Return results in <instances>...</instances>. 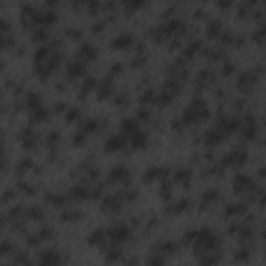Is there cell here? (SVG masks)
Here are the masks:
<instances>
[{
  "label": "cell",
  "instance_id": "6da1fadb",
  "mask_svg": "<svg viewBox=\"0 0 266 266\" xmlns=\"http://www.w3.org/2000/svg\"><path fill=\"white\" fill-rule=\"evenodd\" d=\"M210 110H208V104H206L204 98H194L189 102V106L183 110L179 115V119L173 123L175 129H181V127H187V125H194V123H200L204 119H208Z\"/></svg>",
  "mask_w": 266,
  "mask_h": 266
},
{
  "label": "cell",
  "instance_id": "7a4b0ae2",
  "mask_svg": "<svg viewBox=\"0 0 266 266\" xmlns=\"http://www.w3.org/2000/svg\"><path fill=\"white\" fill-rule=\"evenodd\" d=\"M191 246H194L198 256H202V254L214 252V249L218 248V237H216V233H214L210 227H202V229H198V231H196V239H194Z\"/></svg>",
  "mask_w": 266,
  "mask_h": 266
},
{
  "label": "cell",
  "instance_id": "3957f363",
  "mask_svg": "<svg viewBox=\"0 0 266 266\" xmlns=\"http://www.w3.org/2000/svg\"><path fill=\"white\" fill-rule=\"evenodd\" d=\"M185 21L179 19V17H168L166 21H162L158 27L152 29V38L156 42H162L166 38H171V35H179L181 32H185Z\"/></svg>",
  "mask_w": 266,
  "mask_h": 266
},
{
  "label": "cell",
  "instance_id": "277c9868",
  "mask_svg": "<svg viewBox=\"0 0 266 266\" xmlns=\"http://www.w3.org/2000/svg\"><path fill=\"white\" fill-rule=\"evenodd\" d=\"M131 237V229L127 223H115L113 227L108 229V239L113 241V243H125V241H129Z\"/></svg>",
  "mask_w": 266,
  "mask_h": 266
},
{
  "label": "cell",
  "instance_id": "5b68a950",
  "mask_svg": "<svg viewBox=\"0 0 266 266\" xmlns=\"http://www.w3.org/2000/svg\"><path fill=\"white\" fill-rule=\"evenodd\" d=\"M256 183L248 173H237L233 177V191L235 194H248V191H254Z\"/></svg>",
  "mask_w": 266,
  "mask_h": 266
},
{
  "label": "cell",
  "instance_id": "8992f818",
  "mask_svg": "<svg viewBox=\"0 0 266 266\" xmlns=\"http://www.w3.org/2000/svg\"><path fill=\"white\" fill-rule=\"evenodd\" d=\"M61 262H63L61 252L56 248H46V249H42L35 266H61Z\"/></svg>",
  "mask_w": 266,
  "mask_h": 266
},
{
  "label": "cell",
  "instance_id": "52a82bcc",
  "mask_svg": "<svg viewBox=\"0 0 266 266\" xmlns=\"http://www.w3.org/2000/svg\"><path fill=\"white\" fill-rule=\"evenodd\" d=\"M131 179V173H129V168L125 166V165H115L113 168H110V173H108V181L110 183H119V185H127Z\"/></svg>",
  "mask_w": 266,
  "mask_h": 266
},
{
  "label": "cell",
  "instance_id": "ba28073f",
  "mask_svg": "<svg viewBox=\"0 0 266 266\" xmlns=\"http://www.w3.org/2000/svg\"><path fill=\"white\" fill-rule=\"evenodd\" d=\"M96 129H98V121H96V119H85L83 123H81L79 131L75 133V137H73V144H75V146L85 144L87 135H90V133H94Z\"/></svg>",
  "mask_w": 266,
  "mask_h": 266
},
{
  "label": "cell",
  "instance_id": "9c48e42d",
  "mask_svg": "<svg viewBox=\"0 0 266 266\" xmlns=\"http://www.w3.org/2000/svg\"><path fill=\"white\" fill-rule=\"evenodd\" d=\"M125 146H127V135H123V133H113V135L106 137L104 150H106L108 154H113V152L125 150Z\"/></svg>",
  "mask_w": 266,
  "mask_h": 266
},
{
  "label": "cell",
  "instance_id": "30bf717a",
  "mask_svg": "<svg viewBox=\"0 0 266 266\" xmlns=\"http://www.w3.org/2000/svg\"><path fill=\"white\" fill-rule=\"evenodd\" d=\"M248 160V154L243 150H231L227 152L223 160H220V166H243Z\"/></svg>",
  "mask_w": 266,
  "mask_h": 266
},
{
  "label": "cell",
  "instance_id": "8fae6325",
  "mask_svg": "<svg viewBox=\"0 0 266 266\" xmlns=\"http://www.w3.org/2000/svg\"><path fill=\"white\" fill-rule=\"evenodd\" d=\"M171 175V168L168 166H150L144 173V181L146 183H154V181H166V177Z\"/></svg>",
  "mask_w": 266,
  "mask_h": 266
},
{
  "label": "cell",
  "instance_id": "7c38bea8",
  "mask_svg": "<svg viewBox=\"0 0 266 266\" xmlns=\"http://www.w3.org/2000/svg\"><path fill=\"white\" fill-rule=\"evenodd\" d=\"M125 204V194H110L102 200V208L106 212H119Z\"/></svg>",
  "mask_w": 266,
  "mask_h": 266
},
{
  "label": "cell",
  "instance_id": "4fadbf2b",
  "mask_svg": "<svg viewBox=\"0 0 266 266\" xmlns=\"http://www.w3.org/2000/svg\"><path fill=\"white\" fill-rule=\"evenodd\" d=\"M177 90H179V85H177L175 79L165 81V87H162V92L158 94V102H160V104H171L173 98H175V94H177Z\"/></svg>",
  "mask_w": 266,
  "mask_h": 266
},
{
  "label": "cell",
  "instance_id": "5bb4252c",
  "mask_svg": "<svg viewBox=\"0 0 266 266\" xmlns=\"http://www.w3.org/2000/svg\"><path fill=\"white\" fill-rule=\"evenodd\" d=\"M133 42H135V38H133V33L129 32H123V33H116L113 40H110V46H113L115 50H127L129 46H133Z\"/></svg>",
  "mask_w": 266,
  "mask_h": 266
},
{
  "label": "cell",
  "instance_id": "9a60e30c",
  "mask_svg": "<svg viewBox=\"0 0 266 266\" xmlns=\"http://www.w3.org/2000/svg\"><path fill=\"white\" fill-rule=\"evenodd\" d=\"M241 133H243V137L246 139H254L256 137V133H258V121H256V116L254 115H246V119H243L241 123Z\"/></svg>",
  "mask_w": 266,
  "mask_h": 266
},
{
  "label": "cell",
  "instance_id": "2e32d148",
  "mask_svg": "<svg viewBox=\"0 0 266 266\" xmlns=\"http://www.w3.org/2000/svg\"><path fill=\"white\" fill-rule=\"evenodd\" d=\"M19 142H21V146H23L25 150H32V148L35 146V142H38V133H35L33 127L21 129V133H19Z\"/></svg>",
  "mask_w": 266,
  "mask_h": 266
},
{
  "label": "cell",
  "instance_id": "e0dca14e",
  "mask_svg": "<svg viewBox=\"0 0 266 266\" xmlns=\"http://www.w3.org/2000/svg\"><path fill=\"white\" fill-rule=\"evenodd\" d=\"M216 127H218L220 131H223L225 135H229V133H233L235 129H239V127H241V123H239L237 119H235V116H227V115H223V116L218 119Z\"/></svg>",
  "mask_w": 266,
  "mask_h": 266
},
{
  "label": "cell",
  "instance_id": "ac0fdd59",
  "mask_svg": "<svg viewBox=\"0 0 266 266\" xmlns=\"http://www.w3.org/2000/svg\"><path fill=\"white\" fill-rule=\"evenodd\" d=\"M96 94H98V100H106L115 94V85H113V77H104L96 87Z\"/></svg>",
  "mask_w": 266,
  "mask_h": 266
},
{
  "label": "cell",
  "instance_id": "d6986e66",
  "mask_svg": "<svg viewBox=\"0 0 266 266\" xmlns=\"http://www.w3.org/2000/svg\"><path fill=\"white\" fill-rule=\"evenodd\" d=\"M139 129V119H135V116H125V119L121 121V133L123 135H127V137H131L133 133H137Z\"/></svg>",
  "mask_w": 266,
  "mask_h": 266
},
{
  "label": "cell",
  "instance_id": "ffe728a7",
  "mask_svg": "<svg viewBox=\"0 0 266 266\" xmlns=\"http://www.w3.org/2000/svg\"><path fill=\"white\" fill-rule=\"evenodd\" d=\"M69 198L77 200V202H81V200H90L92 198V189L87 185H83V183H77V185H73L69 189Z\"/></svg>",
  "mask_w": 266,
  "mask_h": 266
},
{
  "label": "cell",
  "instance_id": "44dd1931",
  "mask_svg": "<svg viewBox=\"0 0 266 266\" xmlns=\"http://www.w3.org/2000/svg\"><path fill=\"white\" fill-rule=\"evenodd\" d=\"M85 75V63L83 61H71L66 65V77L69 79H79Z\"/></svg>",
  "mask_w": 266,
  "mask_h": 266
},
{
  "label": "cell",
  "instance_id": "7402d4cb",
  "mask_svg": "<svg viewBox=\"0 0 266 266\" xmlns=\"http://www.w3.org/2000/svg\"><path fill=\"white\" fill-rule=\"evenodd\" d=\"M225 137H227V135H225V133L220 131L218 127H212V129H208V131L204 133V144L212 148V146H218Z\"/></svg>",
  "mask_w": 266,
  "mask_h": 266
},
{
  "label": "cell",
  "instance_id": "603a6c76",
  "mask_svg": "<svg viewBox=\"0 0 266 266\" xmlns=\"http://www.w3.org/2000/svg\"><path fill=\"white\" fill-rule=\"evenodd\" d=\"M98 56V50H96V46L92 42H83L79 46V61H94V58Z\"/></svg>",
  "mask_w": 266,
  "mask_h": 266
},
{
  "label": "cell",
  "instance_id": "cb8c5ba5",
  "mask_svg": "<svg viewBox=\"0 0 266 266\" xmlns=\"http://www.w3.org/2000/svg\"><path fill=\"white\" fill-rule=\"evenodd\" d=\"M106 239H108V229H102V227L94 229V231L87 235V243H90V246H102Z\"/></svg>",
  "mask_w": 266,
  "mask_h": 266
},
{
  "label": "cell",
  "instance_id": "d4e9b609",
  "mask_svg": "<svg viewBox=\"0 0 266 266\" xmlns=\"http://www.w3.org/2000/svg\"><path fill=\"white\" fill-rule=\"evenodd\" d=\"M220 198V191L216 189V187H210V189H206L204 194H202V202H200V208L202 210H206L208 206H212L216 200Z\"/></svg>",
  "mask_w": 266,
  "mask_h": 266
},
{
  "label": "cell",
  "instance_id": "484cf974",
  "mask_svg": "<svg viewBox=\"0 0 266 266\" xmlns=\"http://www.w3.org/2000/svg\"><path fill=\"white\" fill-rule=\"evenodd\" d=\"M206 33H208V38H223V33H225L223 21H218V19H210V21H208V25H206Z\"/></svg>",
  "mask_w": 266,
  "mask_h": 266
},
{
  "label": "cell",
  "instance_id": "4316f807",
  "mask_svg": "<svg viewBox=\"0 0 266 266\" xmlns=\"http://www.w3.org/2000/svg\"><path fill=\"white\" fill-rule=\"evenodd\" d=\"M129 144L133 150H144V148L148 146V133L144 129H139L137 133H133V135L129 137Z\"/></svg>",
  "mask_w": 266,
  "mask_h": 266
},
{
  "label": "cell",
  "instance_id": "83f0119b",
  "mask_svg": "<svg viewBox=\"0 0 266 266\" xmlns=\"http://www.w3.org/2000/svg\"><path fill=\"white\" fill-rule=\"evenodd\" d=\"M243 212H246V204L243 202H231V204L225 206V216L227 218H237Z\"/></svg>",
  "mask_w": 266,
  "mask_h": 266
},
{
  "label": "cell",
  "instance_id": "f1b7e54d",
  "mask_svg": "<svg viewBox=\"0 0 266 266\" xmlns=\"http://www.w3.org/2000/svg\"><path fill=\"white\" fill-rule=\"evenodd\" d=\"M177 248H179V246H177V241H173V239H165V241H160V243H156V246H154V252L168 256V254H175Z\"/></svg>",
  "mask_w": 266,
  "mask_h": 266
},
{
  "label": "cell",
  "instance_id": "f546056e",
  "mask_svg": "<svg viewBox=\"0 0 266 266\" xmlns=\"http://www.w3.org/2000/svg\"><path fill=\"white\" fill-rule=\"evenodd\" d=\"M191 177H194V171L189 166H181L175 171V181L181 183V185H189L191 183Z\"/></svg>",
  "mask_w": 266,
  "mask_h": 266
},
{
  "label": "cell",
  "instance_id": "4dcf8cb0",
  "mask_svg": "<svg viewBox=\"0 0 266 266\" xmlns=\"http://www.w3.org/2000/svg\"><path fill=\"white\" fill-rule=\"evenodd\" d=\"M121 258H123V249H121L119 243H113L108 249H104V260L106 262L113 264V262H119Z\"/></svg>",
  "mask_w": 266,
  "mask_h": 266
},
{
  "label": "cell",
  "instance_id": "1f68e13d",
  "mask_svg": "<svg viewBox=\"0 0 266 266\" xmlns=\"http://www.w3.org/2000/svg\"><path fill=\"white\" fill-rule=\"evenodd\" d=\"M256 73L254 71H246V73H241L239 79H237V87L239 90H248V87H252L256 83Z\"/></svg>",
  "mask_w": 266,
  "mask_h": 266
},
{
  "label": "cell",
  "instance_id": "d6a6232c",
  "mask_svg": "<svg viewBox=\"0 0 266 266\" xmlns=\"http://www.w3.org/2000/svg\"><path fill=\"white\" fill-rule=\"evenodd\" d=\"M40 106H44L42 96H40L38 92H29V94H27V98H25V108H27V113H32V110L40 108Z\"/></svg>",
  "mask_w": 266,
  "mask_h": 266
},
{
  "label": "cell",
  "instance_id": "836d02e7",
  "mask_svg": "<svg viewBox=\"0 0 266 266\" xmlns=\"http://www.w3.org/2000/svg\"><path fill=\"white\" fill-rule=\"evenodd\" d=\"M48 116H50V110L46 106H40V108H35V110L29 113V121L32 123H44Z\"/></svg>",
  "mask_w": 266,
  "mask_h": 266
},
{
  "label": "cell",
  "instance_id": "e575fe53",
  "mask_svg": "<svg viewBox=\"0 0 266 266\" xmlns=\"http://www.w3.org/2000/svg\"><path fill=\"white\" fill-rule=\"evenodd\" d=\"M218 262H220V254L216 252V249L200 256V266H216Z\"/></svg>",
  "mask_w": 266,
  "mask_h": 266
},
{
  "label": "cell",
  "instance_id": "d590c367",
  "mask_svg": "<svg viewBox=\"0 0 266 266\" xmlns=\"http://www.w3.org/2000/svg\"><path fill=\"white\" fill-rule=\"evenodd\" d=\"M204 48V44L200 42V40H194V42H189L185 48H183V58H194L200 50Z\"/></svg>",
  "mask_w": 266,
  "mask_h": 266
},
{
  "label": "cell",
  "instance_id": "8d00e7d4",
  "mask_svg": "<svg viewBox=\"0 0 266 266\" xmlns=\"http://www.w3.org/2000/svg\"><path fill=\"white\" fill-rule=\"evenodd\" d=\"M189 208V200L187 198H181V200H175L173 204H168L166 206V210L171 212V214H179V212H183V210H187Z\"/></svg>",
  "mask_w": 266,
  "mask_h": 266
},
{
  "label": "cell",
  "instance_id": "74e56055",
  "mask_svg": "<svg viewBox=\"0 0 266 266\" xmlns=\"http://www.w3.org/2000/svg\"><path fill=\"white\" fill-rule=\"evenodd\" d=\"M96 87H98V81H96L94 77H85L83 83H81V87H79V96H81V98H85V96L90 94L92 90H96Z\"/></svg>",
  "mask_w": 266,
  "mask_h": 266
},
{
  "label": "cell",
  "instance_id": "f35d334b",
  "mask_svg": "<svg viewBox=\"0 0 266 266\" xmlns=\"http://www.w3.org/2000/svg\"><path fill=\"white\" fill-rule=\"evenodd\" d=\"M165 264H166V256L158 252H152L146 260V266H165Z\"/></svg>",
  "mask_w": 266,
  "mask_h": 266
},
{
  "label": "cell",
  "instance_id": "ab89813d",
  "mask_svg": "<svg viewBox=\"0 0 266 266\" xmlns=\"http://www.w3.org/2000/svg\"><path fill=\"white\" fill-rule=\"evenodd\" d=\"M233 258H235V262H248L252 258V249H249V246H241Z\"/></svg>",
  "mask_w": 266,
  "mask_h": 266
},
{
  "label": "cell",
  "instance_id": "60d3db41",
  "mask_svg": "<svg viewBox=\"0 0 266 266\" xmlns=\"http://www.w3.org/2000/svg\"><path fill=\"white\" fill-rule=\"evenodd\" d=\"M32 166H33V160L32 158H21L17 162V175H25L27 171H32Z\"/></svg>",
  "mask_w": 266,
  "mask_h": 266
},
{
  "label": "cell",
  "instance_id": "b9f144b4",
  "mask_svg": "<svg viewBox=\"0 0 266 266\" xmlns=\"http://www.w3.org/2000/svg\"><path fill=\"white\" fill-rule=\"evenodd\" d=\"M46 200H48V204H52V206H65L66 204L65 194H48Z\"/></svg>",
  "mask_w": 266,
  "mask_h": 266
},
{
  "label": "cell",
  "instance_id": "7bdbcfd3",
  "mask_svg": "<svg viewBox=\"0 0 266 266\" xmlns=\"http://www.w3.org/2000/svg\"><path fill=\"white\" fill-rule=\"evenodd\" d=\"M79 116H81V110L77 106H71V108H66V113H65V121L73 123V121H77Z\"/></svg>",
  "mask_w": 266,
  "mask_h": 266
},
{
  "label": "cell",
  "instance_id": "ee69618b",
  "mask_svg": "<svg viewBox=\"0 0 266 266\" xmlns=\"http://www.w3.org/2000/svg\"><path fill=\"white\" fill-rule=\"evenodd\" d=\"M154 102H158V94L154 90H146L142 94V104H154Z\"/></svg>",
  "mask_w": 266,
  "mask_h": 266
},
{
  "label": "cell",
  "instance_id": "f6af8a7d",
  "mask_svg": "<svg viewBox=\"0 0 266 266\" xmlns=\"http://www.w3.org/2000/svg\"><path fill=\"white\" fill-rule=\"evenodd\" d=\"M160 196H162V200H168V202H171L173 187H171V183H168V181H162V185H160Z\"/></svg>",
  "mask_w": 266,
  "mask_h": 266
},
{
  "label": "cell",
  "instance_id": "bcb514c9",
  "mask_svg": "<svg viewBox=\"0 0 266 266\" xmlns=\"http://www.w3.org/2000/svg\"><path fill=\"white\" fill-rule=\"evenodd\" d=\"M32 38H33L35 42H44V40L48 38L46 27H35V29H32Z\"/></svg>",
  "mask_w": 266,
  "mask_h": 266
},
{
  "label": "cell",
  "instance_id": "7dc6e473",
  "mask_svg": "<svg viewBox=\"0 0 266 266\" xmlns=\"http://www.w3.org/2000/svg\"><path fill=\"white\" fill-rule=\"evenodd\" d=\"M27 216L33 218V220H40L44 216V212H42L40 206H29V208H27Z\"/></svg>",
  "mask_w": 266,
  "mask_h": 266
},
{
  "label": "cell",
  "instance_id": "c3c4849f",
  "mask_svg": "<svg viewBox=\"0 0 266 266\" xmlns=\"http://www.w3.org/2000/svg\"><path fill=\"white\" fill-rule=\"evenodd\" d=\"M15 264H17V266H29L27 252H17V254H15Z\"/></svg>",
  "mask_w": 266,
  "mask_h": 266
},
{
  "label": "cell",
  "instance_id": "681fc988",
  "mask_svg": "<svg viewBox=\"0 0 266 266\" xmlns=\"http://www.w3.org/2000/svg\"><path fill=\"white\" fill-rule=\"evenodd\" d=\"M254 40H256V42H264V40H266V23H262V25L254 32Z\"/></svg>",
  "mask_w": 266,
  "mask_h": 266
},
{
  "label": "cell",
  "instance_id": "f907efd6",
  "mask_svg": "<svg viewBox=\"0 0 266 266\" xmlns=\"http://www.w3.org/2000/svg\"><path fill=\"white\" fill-rule=\"evenodd\" d=\"M123 6H125V11H135V9H139V6H144V2L142 0H127Z\"/></svg>",
  "mask_w": 266,
  "mask_h": 266
},
{
  "label": "cell",
  "instance_id": "816d5d0a",
  "mask_svg": "<svg viewBox=\"0 0 266 266\" xmlns=\"http://www.w3.org/2000/svg\"><path fill=\"white\" fill-rule=\"evenodd\" d=\"M58 139H61V133H58V131L54 129V131H50V133H48L46 142H48V146H56V144H58Z\"/></svg>",
  "mask_w": 266,
  "mask_h": 266
},
{
  "label": "cell",
  "instance_id": "f5cc1de1",
  "mask_svg": "<svg viewBox=\"0 0 266 266\" xmlns=\"http://www.w3.org/2000/svg\"><path fill=\"white\" fill-rule=\"evenodd\" d=\"M81 216V212H77V210H66V212H63V220H77Z\"/></svg>",
  "mask_w": 266,
  "mask_h": 266
},
{
  "label": "cell",
  "instance_id": "db71d44e",
  "mask_svg": "<svg viewBox=\"0 0 266 266\" xmlns=\"http://www.w3.org/2000/svg\"><path fill=\"white\" fill-rule=\"evenodd\" d=\"M0 252H2L4 256L13 252V246H11V241H9V239H2V243H0Z\"/></svg>",
  "mask_w": 266,
  "mask_h": 266
},
{
  "label": "cell",
  "instance_id": "11a10c76",
  "mask_svg": "<svg viewBox=\"0 0 266 266\" xmlns=\"http://www.w3.org/2000/svg\"><path fill=\"white\" fill-rule=\"evenodd\" d=\"M233 71H235V63H225V69H223L225 75H231Z\"/></svg>",
  "mask_w": 266,
  "mask_h": 266
},
{
  "label": "cell",
  "instance_id": "9f6ffc18",
  "mask_svg": "<svg viewBox=\"0 0 266 266\" xmlns=\"http://www.w3.org/2000/svg\"><path fill=\"white\" fill-rule=\"evenodd\" d=\"M148 115H150V113H148L146 108H142V110L137 113V119H139V121H146V119H148Z\"/></svg>",
  "mask_w": 266,
  "mask_h": 266
},
{
  "label": "cell",
  "instance_id": "6f0895ef",
  "mask_svg": "<svg viewBox=\"0 0 266 266\" xmlns=\"http://www.w3.org/2000/svg\"><path fill=\"white\" fill-rule=\"evenodd\" d=\"M15 196V191H11V189H6L4 191V196H2V200H4V202H11V198Z\"/></svg>",
  "mask_w": 266,
  "mask_h": 266
},
{
  "label": "cell",
  "instance_id": "680465c9",
  "mask_svg": "<svg viewBox=\"0 0 266 266\" xmlns=\"http://www.w3.org/2000/svg\"><path fill=\"white\" fill-rule=\"evenodd\" d=\"M102 29H104V23H102V21H100V23L96 21V23H94V32H102Z\"/></svg>",
  "mask_w": 266,
  "mask_h": 266
},
{
  "label": "cell",
  "instance_id": "91938a15",
  "mask_svg": "<svg viewBox=\"0 0 266 266\" xmlns=\"http://www.w3.org/2000/svg\"><path fill=\"white\" fill-rule=\"evenodd\" d=\"M121 71H123V65L121 63H115L113 65V73H121Z\"/></svg>",
  "mask_w": 266,
  "mask_h": 266
},
{
  "label": "cell",
  "instance_id": "94428289",
  "mask_svg": "<svg viewBox=\"0 0 266 266\" xmlns=\"http://www.w3.org/2000/svg\"><path fill=\"white\" fill-rule=\"evenodd\" d=\"M87 6H90V11H92V13H96V11H98V9H100V4H98V2H90V4H87Z\"/></svg>",
  "mask_w": 266,
  "mask_h": 266
},
{
  "label": "cell",
  "instance_id": "6125c7cd",
  "mask_svg": "<svg viewBox=\"0 0 266 266\" xmlns=\"http://www.w3.org/2000/svg\"><path fill=\"white\" fill-rule=\"evenodd\" d=\"M69 35L71 38H79V29H69Z\"/></svg>",
  "mask_w": 266,
  "mask_h": 266
},
{
  "label": "cell",
  "instance_id": "be15d7a7",
  "mask_svg": "<svg viewBox=\"0 0 266 266\" xmlns=\"http://www.w3.org/2000/svg\"><path fill=\"white\" fill-rule=\"evenodd\" d=\"M260 206H262V208H266V194H264L262 200H260Z\"/></svg>",
  "mask_w": 266,
  "mask_h": 266
},
{
  "label": "cell",
  "instance_id": "e7e4bbea",
  "mask_svg": "<svg viewBox=\"0 0 266 266\" xmlns=\"http://www.w3.org/2000/svg\"><path fill=\"white\" fill-rule=\"evenodd\" d=\"M260 175H262V177H266V166H264V168H260Z\"/></svg>",
  "mask_w": 266,
  "mask_h": 266
},
{
  "label": "cell",
  "instance_id": "03108f58",
  "mask_svg": "<svg viewBox=\"0 0 266 266\" xmlns=\"http://www.w3.org/2000/svg\"><path fill=\"white\" fill-rule=\"evenodd\" d=\"M127 266H137V260H131V262H129Z\"/></svg>",
  "mask_w": 266,
  "mask_h": 266
}]
</instances>
